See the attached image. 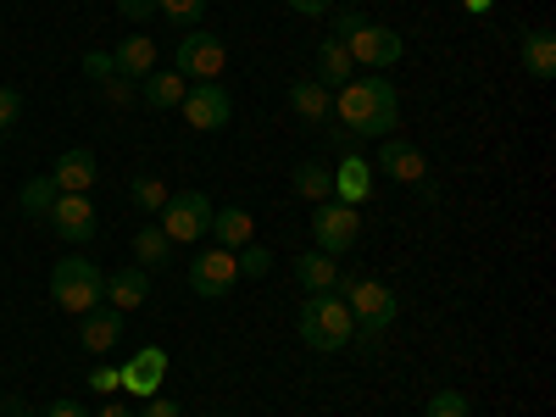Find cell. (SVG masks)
Returning a JSON list of instances; mask_svg holds the SVG:
<instances>
[{
    "instance_id": "cell-1",
    "label": "cell",
    "mask_w": 556,
    "mask_h": 417,
    "mask_svg": "<svg viewBox=\"0 0 556 417\" xmlns=\"http://www.w3.org/2000/svg\"><path fill=\"white\" fill-rule=\"evenodd\" d=\"M351 139H390L401 128V96L390 78H351L334 89V112Z\"/></svg>"
},
{
    "instance_id": "cell-2",
    "label": "cell",
    "mask_w": 556,
    "mask_h": 417,
    "mask_svg": "<svg viewBox=\"0 0 556 417\" xmlns=\"http://www.w3.org/2000/svg\"><path fill=\"white\" fill-rule=\"evenodd\" d=\"M340 301H345L351 317H356V345H362V351H379L384 329H390L395 312H401L395 290L379 285V278H367V273H351V278H340Z\"/></svg>"
},
{
    "instance_id": "cell-3",
    "label": "cell",
    "mask_w": 556,
    "mask_h": 417,
    "mask_svg": "<svg viewBox=\"0 0 556 417\" xmlns=\"http://www.w3.org/2000/svg\"><path fill=\"white\" fill-rule=\"evenodd\" d=\"M334 39H345L351 62L367 67V73H390V67L406 56V39H401L395 28H384V23H367L362 12H340Z\"/></svg>"
},
{
    "instance_id": "cell-4",
    "label": "cell",
    "mask_w": 556,
    "mask_h": 417,
    "mask_svg": "<svg viewBox=\"0 0 556 417\" xmlns=\"http://www.w3.org/2000/svg\"><path fill=\"white\" fill-rule=\"evenodd\" d=\"M301 340H306L312 351H323V356L356 345V317H351V306L340 301V290L301 301Z\"/></svg>"
},
{
    "instance_id": "cell-5",
    "label": "cell",
    "mask_w": 556,
    "mask_h": 417,
    "mask_svg": "<svg viewBox=\"0 0 556 417\" xmlns=\"http://www.w3.org/2000/svg\"><path fill=\"white\" fill-rule=\"evenodd\" d=\"M51 301H56L62 312H73V317L106 306V273L89 262V256H62V262L51 267Z\"/></svg>"
},
{
    "instance_id": "cell-6",
    "label": "cell",
    "mask_w": 556,
    "mask_h": 417,
    "mask_svg": "<svg viewBox=\"0 0 556 417\" xmlns=\"http://www.w3.org/2000/svg\"><path fill=\"white\" fill-rule=\"evenodd\" d=\"M212 201L201 190H184V195H167V206L156 212V228L173 240V245H201L206 228H212Z\"/></svg>"
},
{
    "instance_id": "cell-7",
    "label": "cell",
    "mask_w": 556,
    "mask_h": 417,
    "mask_svg": "<svg viewBox=\"0 0 556 417\" xmlns=\"http://www.w3.org/2000/svg\"><path fill=\"white\" fill-rule=\"evenodd\" d=\"M173 67L190 78V84H217L223 78V67H228V45L217 39V34H206V28H190L178 39V56H173Z\"/></svg>"
},
{
    "instance_id": "cell-8",
    "label": "cell",
    "mask_w": 556,
    "mask_h": 417,
    "mask_svg": "<svg viewBox=\"0 0 556 417\" xmlns=\"http://www.w3.org/2000/svg\"><path fill=\"white\" fill-rule=\"evenodd\" d=\"M312 240H317L323 256H345V251L362 240V212L345 206V201H323V206L312 212Z\"/></svg>"
},
{
    "instance_id": "cell-9",
    "label": "cell",
    "mask_w": 556,
    "mask_h": 417,
    "mask_svg": "<svg viewBox=\"0 0 556 417\" xmlns=\"http://www.w3.org/2000/svg\"><path fill=\"white\" fill-rule=\"evenodd\" d=\"M235 285H240V262H235V251L212 245V251H201V256L190 262V290H195L201 301H223Z\"/></svg>"
},
{
    "instance_id": "cell-10",
    "label": "cell",
    "mask_w": 556,
    "mask_h": 417,
    "mask_svg": "<svg viewBox=\"0 0 556 417\" xmlns=\"http://www.w3.org/2000/svg\"><path fill=\"white\" fill-rule=\"evenodd\" d=\"M178 112L195 134H217V128H228V117H235V101H228L223 84H190V96H184Z\"/></svg>"
},
{
    "instance_id": "cell-11",
    "label": "cell",
    "mask_w": 556,
    "mask_h": 417,
    "mask_svg": "<svg viewBox=\"0 0 556 417\" xmlns=\"http://www.w3.org/2000/svg\"><path fill=\"white\" fill-rule=\"evenodd\" d=\"M45 223H51L67 245H89V240H96V228H101L96 201H89V195H56V206H51Z\"/></svg>"
},
{
    "instance_id": "cell-12",
    "label": "cell",
    "mask_w": 556,
    "mask_h": 417,
    "mask_svg": "<svg viewBox=\"0 0 556 417\" xmlns=\"http://www.w3.org/2000/svg\"><path fill=\"white\" fill-rule=\"evenodd\" d=\"M117 374H123V390H128V395L151 401V395L167 384V351H162V345H139V351L117 367Z\"/></svg>"
},
{
    "instance_id": "cell-13",
    "label": "cell",
    "mask_w": 556,
    "mask_h": 417,
    "mask_svg": "<svg viewBox=\"0 0 556 417\" xmlns=\"http://www.w3.org/2000/svg\"><path fill=\"white\" fill-rule=\"evenodd\" d=\"M379 167L395 178V184H412V190H429L434 184V173H429V156L417 151V146H406V139H384V151H379Z\"/></svg>"
},
{
    "instance_id": "cell-14",
    "label": "cell",
    "mask_w": 556,
    "mask_h": 417,
    "mask_svg": "<svg viewBox=\"0 0 556 417\" xmlns=\"http://www.w3.org/2000/svg\"><path fill=\"white\" fill-rule=\"evenodd\" d=\"M96 178H101V167H96V151H62L56 156V167H51V184L62 195H89L96 190Z\"/></svg>"
},
{
    "instance_id": "cell-15",
    "label": "cell",
    "mask_w": 556,
    "mask_h": 417,
    "mask_svg": "<svg viewBox=\"0 0 556 417\" xmlns=\"http://www.w3.org/2000/svg\"><path fill=\"white\" fill-rule=\"evenodd\" d=\"M184 96H190V78H184L178 67H156V73H146L139 78V101H146L151 112H178L184 106Z\"/></svg>"
},
{
    "instance_id": "cell-16",
    "label": "cell",
    "mask_w": 556,
    "mask_h": 417,
    "mask_svg": "<svg viewBox=\"0 0 556 417\" xmlns=\"http://www.w3.org/2000/svg\"><path fill=\"white\" fill-rule=\"evenodd\" d=\"M78 345H84L89 356H106L112 345H123V312H112V306L84 312V323H78Z\"/></svg>"
},
{
    "instance_id": "cell-17",
    "label": "cell",
    "mask_w": 556,
    "mask_h": 417,
    "mask_svg": "<svg viewBox=\"0 0 556 417\" xmlns=\"http://www.w3.org/2000/svg\"><path fill=\"white\" fill-rule=\"evenodd\" d=\"M151 301V273L146 267H117L106 273V306L112 312H139Z\"/></svg>"
},
{
    "instance_id": "cell-18",
    "label": "cell",
    "mask_w": 556,
    "mask_h": 417,
    "mask_svg": "<svg viewBox=\"0 0 556 417\" xmlns=\"http://www.w3.org/2000/svg\"><path fill=\"white\" fill-rule=\"evenodd\" d=\"M112 67L123 73V78H146V73H156V39L151 34H123L117 39V51H112Z\"/></svg>"
},
{
    "instance_id": "cell-19",
    "label": "cell",
    "mask_w": 556,
    "mask_h": 417,
    "mask_svg": "<svg viewBox=\"0 0 556 417\" xmlns=\"http://www.w3.org/2000/svg\"><path fill=\"white\" fill-rule=\"evenodd\" d=\"M351 73H356V62H351V51H345V39H323L317 45V56H312V78L323 84V89H340V84H351Z\"/></svg>"
},
{
    "instance_id": "cell-20",
    "label": "cell",
    "mask_w": 556,
    "mask_h": 417,
    "mask_svg": "<svg viewBox=\"0 0 556 417\" xmlns=\"http://www.w3.org/2000/svg\"><path fill=\"white\" fill-rule=\"evenodd\" d=\"M295 278H301L306 295H334V290H340V262L323 256V251L312 245L306 256H295Z\"/></svg>"
},
{
    "instance_id": "cell-21",
    "label": "cell",
    "mask_w": 556,
    "mask_h": 417,
    "mask_svg": "<svg viewBox=\"0 0 556 417\" xmlns=\"http://www.w3.org/2000/svg\"><path fill=\"white\" fill-rule=\"evenodd\" d=\"M367 195H374V162H362V156H351V151H345V162L334 167V201L362 206Z\"/></svg>"
},
{
    "instance_id": "cell-22",
    "label": "cell",
    "mask_w": 556,
    "mask_h": 417,
    "mask_svg": "<svg viewBox=\"0 0 556 417\" xmlns=\"http://www.w3.org/2000/svg\"><path fill=\"white\" fill-rule=\"evenodd\" d=\"M206 235H212V245H223V251H240V245L256 235V217H251L245 206H217Z\"/></svg>"
},
{
    "instance_id": "cell-23",
    "label": "cell",
    "mask_w": 556,
    "mask_h": 417,
    "mask_svg": "<svg viewBox=\"0 0 556 417\" xmlns=\"http://www.w3.org/2000/svg\"><path fill=\"white\" fill-rule=\"evenodd\" d=\"M290 112L306 117V123H323V117L334 112V89H323L317 78H295L290 84Z\"/></svg>"
},
{
    "instance_id": "cell-24",
    "label": "cell",
    "mask_w": 556,
    "mask_h": 417,
    "mask_svg": "<svg viewBox=\"0 0 556 417\" xmlns=\"http://www.w3.org/2000/svg\"><path fill=\"white\" fill-rule=\"evenodd\" d=\"M290 190H295L301 201H312V206L334 201V167H323V162H301V167L290 173Z\"/></svg>"
},
{
    "instance_id": "cell-25",
    "label": "cell",
    "mask_w": 556,
    "mask_h": 417,
    "mask_svg": "<svg viewBox=\"0 0 556 417\" xmlns=\"http://www.w3.org/2000/svg\"><path fill=\"white\" fill-rule=\"evenodd\" d=\"M523 67H529V78H551L556 73V34L551 28H529L523 34Z\"/></svg>"
},
{
    "instance_id": "cell-26",
    "label": "cell",
    "mask_w": 556,
    "mask_h": 417,
    "mask_svg": "<svg viewBox=\"0 0 556 417\" xmlns=\"http://www.w3.org/2000/svg\"><path fill=\"white\" fill-rule=\"evenodd\" d=\"M56 195H62V190L51 184V173H45V178H28V184H23L17 206H23V212H28L34 223H45V217H51V206H56Z\"/></svg>"
},
{
    "instance_id": "cell-27",
    "label": "cell",
    "mask_w": 556,
    "mask_h": 417,
    "mask_svg": "<svg viewBox=\"0 0 556 417\" xmlns=\"http://www.w3.org/2000/svg\"><path fill=\"white\" fill-rule=\"evenodd\" d=\"M167 251H173V240L162 235L156 223H151V228H139V235H134V256H139V267H146V273H151V267H162V262H167Z\"/></svg>"
},
{
    "instance_id": "cell-28",
    "label": "cell",
    "mask_w": 556,
    "mask_h": 417,
    "mask_svg": "<svg viewBox=\"0 0 556 417\" xmlns=\"http://www.w3.org/2000/svg\"><path fill=\"white\" fill-rule=\"evenodd\" d=\"M156 17H167L173 28H201L206 23V0H156Z\"/></svg>"
},
{
    "instance_id": "cell-29",
    "label": "cell",
    "mask_w": 556,
    "mask_h": 417,
    "mask_svg": "<svg viewBox=\"0 0 556 417\" xmlns=\"http://www.w3.org/2000/svg\"><path fill=\"white\" fill-rule=\"evenodd\" d=\"M128 195H134V206H139V212H151V217H156V212L167 206V184H162V178H151V173H139V178L128 184Z\"/></svg>"
},
{
    "instance_id": "cell-30",
    "label": "cell",
    "mask_w": 556,
    "mask_h": 417,
    "mask_svg": "<svg viewBox=\"0 0 556 417\" xmlns=\"http://www.w3.org/2000/svg\"><path fill=\"white\" fill-rule=\"evenodd\" d=\"M235 262H240V278H267V273H273V251L256 245V240H245V245L235 251Z\"/></svg>"
},
{
    "instance_id": "cell-31",
    "label": "cell",
    "mask_w": 556,
    "mask_h": 417,
    "mask_svg": "<svg viewBox=\"0 0 556 417\" xmlns=\"http://www.w3.org/2000/svg\"><path fill=\"white\" fill-rule=\"evenodd\" d=\"M424 417H473V406H468V395H462V390H434L429 406H424Z\"/></svg>"
},
{
    "instance_id": "cell-32",
    "label": "cell",
    "mask_w": 556,
    "mask_h": 417,
    "mask_svg": "<svg viewBox=\"0 0 556 417\" xmlns=\"http://www.w3.org/2000/svg\"><path fill=\"white\" fill-rule=\"evenodd\" d=\"M101 96H106V106L128 112V106L139 101V84H134V78H123V73H112V78H101Z\"/></svg>"
},
{
    "instance_id": "cell-33",
    "label": "cell",
    "mask_w": 556,
    "mask_h": 417,
    "mask_svg": "<svg viewBox=\"0 0 556 417\" xmlns=\"http://www.w3.org/2000/svg\"><path fill=\"white\" fill-rule=\"evenodd\" d=\"M17 123H23V89L0 84V134H7V128H17Z\"/></svg>"
},
{
    "instance_id": "cell-34",
    "label": "cell",
    "mask_w": 556,
    "mask_h": 417,
    "mask_svg": "<svg viewBox=\"0 0 556 417\" xmlns=\"http://www.w3.org/2000/svg\"><path fill=\"white\" fill-rule=\"evenodd\" d=\"M84 384L96 390V395H112V390H123V374H117V367H96V374H89Z\"/></svg>"
},
{
    "instance_id": "cell-35",
    "label": "cell",
    "mask_w": 556,
    "mask_h": 417,
    "mask_svg": "<svg viewBox=\"0 0 556 417\" xmlns=\"http://www.w3.org/2000/svg\"><path fill=\"white\" fill-rule=\"evenodd\" d=\"M117 17H128V23H151V17H156V0H117Z\"/></svg>"
},
{
    "instance_id": "cell-36",
    "label": "cell",
    "mask_w": 556,
    "mask_h": 417,
    "mask_svg": "<svg viewBox=\"0 0 556 417\" xmlns=\"http://www.w3.org/2000/svg\"><path fill=\"white\" fill-rule=\"evenodd\" d=\"M112 73H117V67H112V51H89V56H84V78L101 84V78H112Z\"/></svg>"
},
{
    "instance_id": "cell-37",
    "label": "cell",
    "mask_w": 556,
    "mask_h": 417,
    "mask_svg": "<svg viewBox=\"0 0 556 417\" xmlns=\"http://www.w3.org/2000/svg\"><path fill=\"white\" fill-rule=\"evenodd\" d=\"M139 417H184V412H178V401H167V395H151Z\"/></svg>"
},
{
    "instance_id": "cell-38",
    "label": "cell",
    "mask_w": 556,
    "mask_h": 417,
    "mask_svg": "<svg viewBox=\"0 0 556 417\" xmlns=\"http://www.w3.org/2000/svg\"><path fill=\"white\" fill-rule=\"evenodd\" d=\"M285 7H290V12H301V17H323V12L334 7V0H285Z\"/></svg>"
},
{
    "instance_id": "cell-39",
    "label": "cell",
    "mask_w": 556,
    "mask_h": 417,
    "mask_svg": "<svg viewBox=\"0 0 556 417\" xmlns=\"http://www.w3.org/2000/svg\"><path fill=\"white\" fill-rule=\"evenodd\" d=\"M45 417H89V412H84L78 401H56V406H51V412H45Z\"/></svg>"
},
{
    "instance_id": "cell-40",
    "label": "cell",
    "mask_w": 556,
    "mask_h": 417,
    "mask_svg": "<svg viewBox=\"0 0 556 417\" xmlns=\"http://www.w3.org/2000/svg\"><path fill=\"white\" fill-rule=\"evenodd\" d=\"M462 7H468V12H490V7H495V0H462Z\"/></svg>"
},
{
    "instance_id": "cell-41",
    "label": "cell",
    "mask_w": 556,
    "mask_h": 417,
    "mask_svg": "<svg viewBox=\"0 0 556 417\" xmlns=\"http://www.w3.org/2000/svg\"><path fill=\"white\" fill-rule=\"evenodd\" d=\"M101 417H134V412H128V406H117V401H112V406H106V412H101Z\"/></svg>"
},
{
    "instance_id": "cell-42",
    "label": "cell",
    "mask_w": 556,
    "mask_h": 417,
    "mask_svg": "<svg viewBox=\"0 0 556 417\" xmlns=\"http://www.w3.org/2000/svg\"><path fill=\"white\" fill-rule=\"evenodd\" d=\"M7 417H39V412H7Z\"/></svg>"
},
{
    "instance_id": "cell-43",
    "label": "cell",
    "mask_w": 556,
    "mask_h": 417,
    "mask_svg": "<svg viewBox=\"0 0 556 417\" xmlns=\"http://www.w3.org/2000/svg\"><path fill=\"white\" fill-rule=\"evenodd\" d=\"M0 417H7V390H0Z\"/></svg>"
}]
</instances>
